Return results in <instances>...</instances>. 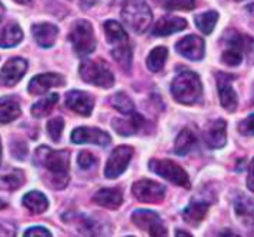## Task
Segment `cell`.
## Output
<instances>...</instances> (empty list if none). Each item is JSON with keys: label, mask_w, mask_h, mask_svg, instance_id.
<instances>
[{"label": "cell", "mask_w": 254, "mask_h": 237, "mask_svg": "<svg viewBox=\"0 0 254 237\" xmlns=\"http://www.w3.org/2000/svg\"><path fill=\"white\" fill-rule=\"evenodd\" d=\"M69 151H54L48 146H39L35 152V163L51 173V187L62 190L69 182Z\"/></svg>", "instance_id": "1"}, {"label": "cell", "mask_w": 254, "mask_h": 237, "mask_svg": "<svg viewBox=\"0 0 254 237\" xmlns=\"http://www.w3.org/2000/svg\"><path fill=\"white\" fill-rule=\"evenodd\" d=\"M174 98L181 104H194L202 97V82L197 73L186 70L175 76L171 84Z\"/></svg>", "instance_id": "2"}, {"label": "cell", "mask_w": 254, "mask_h": 237, "mask_svg": "<svg viewBox=\"0 0 254 237\" xmlns=\"http://www.w3.org/2000/svg\"><path fill=\"white\" fill-rule=\"evenodd\" d=\"M121 20L132 32L141 35L153 23V12L145 0H126L121 9Z\"/></svg>", "instance_id": "3"}, {"label": "cell", "mask_w": 254, "mask_h": 237, "mask_svg": "<svg viewBox=\"0 0 254 237\" xmlns=\"http://www.w3.org/2000/svg\"><path fill=\"white\" fill-rule=\"evenodd\" d=\"M79 76L87 84L102 87V88H111L115 82L114 73L111 72L106 61H103L102 58L84 60L79 64Z\"/></svg>", "instance_id": "4"}, {"label": "cell", "mask_w": 254, "mask_h": 237, "mask_svg": "<svg viewBox=\"0 0 254 237\" xmlns=\"http://www.w3.org/2000/svg\"><path fill=\"white\" fill-rule=\"evenodd\" d=\"M69 41L75 49V52L81 57L90 55L96 49V38L94 30L90 21L78 20L69 33Z\"/></svg>", "instance_id": "5"}, {"label": "cell", "mask_w": 254, "mask_h": 237, "mask_svg": "<svg viewBox=\"0 0 254 237\" xmlns=\"http://www.w3.org/2000/svg\"><path fill=\"white\" fill-rule=\"evenodd\" d=\"M148 167L153 173L162 176L163 179L183 187V188H190V178L187 175V172L172 160H150Z\"/></svg>", "instance_id": "6"}, {"label": "cell", "mask_w": 254, "mask_h": 237, "mask_svg": "<svg viewBox=\"0 0 254 237\" xmlns=\"http://www.w3.org/2000/svg\"><path fill=\"white\" fill-rule=\"evenodd\" d=\"M223 41L226 44V49L223 51V55H221L223 63L227 66H232V67L241 64L242 51H245V48H247L248 36H242L236 30H229V32H226Z\"/></svg>", "instance_id": "7"}, {"label": "cell", "mask_w": 254, "mask_h": 237, "mask_svg": "<svg viewBox=\"0 0 254 237\" xmlns=\"http://www.w3.org/2000/svg\"><path fill=\"white\" fill-rule=\"evenodd\" d=\"M132 222L142 231H147L153 237H163L168 234V230L159 216V213L147 209H139L132 213Z\"/></svg>", "instance_id": "8"}, {"label": "cell", "mask_w": 254, "mask_h": 237, "mask_svg": "<svg viewBox=\"0 0 254 237\" xmlns=\"http://www.w3.org/2000/svg\"><path fill=\"white\" fill-rule=\"evenodd\" d=\"M132 194L142 203H159L166 195V187L151 179H141L132 185Z\"/></svg>", "instance_id": "9"}, {"label": "cell", "mask_w": 254, "mask_h": 237, "mask_svg": "<svg viewBox=\"0 0 254 237\" xmlns=\"http://www.w3.org/2000/svg\"><path fill=\"white\" fill-rule=\"evenodd\" d=\"M133 157V148L132 146H118L112 151L109 155V160L105 167V176L108 179H117L121 173L129 166L130 160Z\"/></svg>", "instance_id": "10"}, {"label": "cell", "mask_w": 254, "mask_h": 237, "mask_svg": "<svg viewBox=\"0 0 254 237\" xmlns=\"http://www.w3.org/2000/svg\"><path fill=\"white\" fill-rule=\"evenodd\" d=\"M27 61L21 57L9 58L0 70V87L17 85L27 72Z\"/></svg>", "instance_id": "11"}, {"label": "cell", "mask_w": 254, "mask_h": 237, "mask_svg": "<svg viewBox=\"0 0 254 237\" xmlns=\"http://www.w3.org/2000/svg\"><path fill=\"white\" fill-rule=\"evenodd\" d=\"M235 75H229L224 72L217 73V85H218V95L220 103L227 112H235L238 107V97L232 87V81L235 79Z\"/></svg>", "instance_id": "12"}, {"label": "cell", "mask_w": 254, "mask_h": 237, "mask_svg": "<svg viewBox=\"0 0 254 237\" xmlns=\"http://www.w3.org/2000/svg\"><path fill=\"white\" fill-rule=\"evenodd\" d=\"M70 141L76 145L82 143H93L99 146H108L111 143V136L100 130V129H93V127H78L72 132Z\"/></svg>", "instance_id": "13"}, {"label": "cell", "mask_w": 254, "mask_h": 237, "mask_svg": "<svg viewBox=\"0 0 254 237\" xmlns=\"http://www.w3.org/2000/svg\"><path fill=\"white\" fill-rule=\"evenodd\" d=\"M226 129H227V124L223 118L211 121L203 130V141L206 146L211 149H221L227 142Z\"/></svg>", "instance_id": "14"}, {"label": "cell", "mask_w": 254, "mask_h": 237, "mask_svg": "<svg viewBox=\"0 0 254 237\" xmlns=\"http://www.w3.org/2000/svg\"><path fill=\"white\" fill-rule=\"evenodd\" d=\"M175 48L183 57L191 61H200L205 57V41L194 35H189L178 41Z\"/></svg>", "instance_id": "15"}, {"label": "cell", "mask_w": 254, "mask_h": 237, "mask_svg": "<svg viewBox=\"0 0 254 237\" xmlns=\"http://www.w3.org/2000/svg\"><path fill=\"white\" fill-rule=\"evenodd\" d=\"M66 106L78 115L90 116L94 107V97L85 91L72 90L66 94Z\"/></svg>", "instance_id": "16"}, {"label": "cell", "mask_w": 254, "mask_h": 237, "mask_svg": "<svg viewBox=\"0 0 254 237\" xmlns=\"http://www.w3.org/2000/svg\"><path fill=\"white\" fill-rule=\"evenodd\" d=\"M62 85H64V78L60 73H42V75H36L30 81L29 93L33 95H41L45 94L48 90Z\"/></svg>", "instance_id": "17"}, {"label": "cell", "mask_w": 254, "mask_h": 237, "mask_svg": "<svg viewBox=\"0 0 254 237\" xmlns=\"http://www.w3.org/2000/svg\"><path fill=\"white\" fill-rule=\"evenodd\" d=\"M145 124V120L142 118V115L139 113H130L127 115V118L124 120H120V118H114L112 120V129L120 135V136H132L135 133H138Z\"/></svg>", "instance_id": "18"}, {"label": "cell", "mask_w": 254, "mask_h": 237, "mask_svg": "<svg viewBox=\"0 0 254 237\" xmlns=\"http://www.w3.org/2000/svg\"><path fill=\"white\" fill-rule=\"evenodd\" d=\"M32 35L36 41V44L42 48H51L56 44L57 35H59V27L50 23H41L35 24L32 27Z\"/></svg>", "instance_id": "19"}, {"label": "cell", "mask_w": 254, "mask_h": 237, "mask_svg": "<svg viewBox=\"0 0 254 237\" xmlns=\"http://www.w3.org/2000/svg\"><path fill=\"white\" fill-rule=\"evenodd\" d=\"M186 27H187V21L181 17H163L156 23L153 29V36H157V38L169 36V35L184 30Z\"/></svg>", "instance_id": "20"}, {"label": "cell", "mask_w": 254, "mask_h": 237, "mask_svg": "<svg viewBox=\"0 0 254 237\" xmlns=\"http://www.w3.org/2000/svg\"><path fill=\"white\" fill-rule=\"evenodd\" d=\"M93 201L106 209H118L123 203V192L118 188H102L93 195Z\"/></svg>", "instance_id": "21"}, {"label": "cell", "mask_w": 254, "mask_h": 237, "mask_svg": "<svg viewBox=\"0 0 254 237\" xmlns=\"http://www.w3.org/2000/svg\"><path fill=\"white\" fill-rule=\"evenodd\" d=\"M235 213L244 225H254V200L248 195H238L235 200Z\"/></svg>", "instance_id": "22"}, {"label": "cell", "mask_w": 254, "mask_h": 237, "mask_svg": "<svg viewBox=\"0 0 254 237\" xmlns=\"http://www.w3.org/2000/svg\"><path fill=\"white\" fill-rule=\"evenodd\" d=\"M23 41V30L14 21L0 27V48H14Z\"/></svg>", "instance_id": "23"}, {"label": "cell", "mask_w": 254, "mask_h": 237, "mask_svg": "<svg viewBox=\"0 0 254 237\" xmlns=\"http://www.w3.org/2000/svg\"><path fill=\"white\" fill-rule=\"evenodd\" d=\"M209 209V204L208 203H203V201H194L191 204H189L184 210H183V218L187 224L190 225H199L205 216H206V212Z\"/></svg>", "instance_id": "24"}, {"label": "cell", "mask_w": 254, "mask_h": 237, "mask_svg": "<svg viewBox=\"0 0 254 237\" xmlns=\"http://www.w3.org/2000/svg\"><path fill=\"white\" fill-rule=\"evenodd\" d=\"M105 33H106V39L111 45H124V44H129V36H127L126 30L123 29V26L114 20H109L103 24Z\"/></svg>", "instance_id": "25"}, {"label": "cell", "mask_w": 254, "mask_h": 237, "mask_svg": "<svg viewBox=\"0 0 254 237\" xmlns=\"http://www.w3.org/2000/svg\"><path fill=\"white\" fill-rule=\"evenodd\" d=\"M26 176L23 170L18 169H9L5 173H0V188L6 191H15L20 187L24 185Z\"/></svg>", "instance_id": "26"}, {"label": "cell", "mask_w": 254, "mask_h": 237, "mask_svg": "<svg viewBox=\"0 0 254 237\" xmlns=\"http://www.w3.org/2000/svg\"><path fill=\"white\" fill-rule=\"evenodd\" d=\"M23 206L32 213H44L48 209V198L39 191H30L23 197Z\"/></svg>", "instance_id": "27"}, {"label": "cell", "mask_w": 254, "mask_h": 237, "mask_svg": "<svg viewBox=\"0 0 254 237\" xmlns=\"http://www.w3.org/2000/svg\"><path fill=\"white\" fill-rule=\"evenodd\" d=\"M196 145V136L194 133L190 130V129H184L181 130V133L177 136L175 139V146H174V151L177 155H187Z\"/></svg>", "instance_id": "28"}, {"label": "cell", "mask_w": 254, "mask_h": 237, "mask_svg": "<svg viewBox=\"0 0 254 237\" xmlns=\"http://www.w3.org/2000/svg\"><path fill=\"white\" fill-rule=\"evenodd\" d=\"M21 115V107L17 100H2L0 101V124H9Z\"/></svg>", "instance_id": "29"}, {"label": "cell", "mask_w": 254, "mask_h": 237, "mask_svg": "<svg viewBox=\"0 0 254 237\" xmlns=\"http://www.w3.org/2000/svg\"><path fill=\"white\" fill-rule=\"evenodd\" d=\"M168 57H169L168 49H166L165 47H157V48H154V49L148 54V57H147V67H148L151 72L157 73V72H160V70L165 67Z\"/></svg>", "instance_id": "30"}, {"label": "cell", "mask_w": 254, "mask_h": 237, "mask_svg": "<svg viewBox=\"0 0 254 237\" xmlns=\"http://www.w3.org/2000/svg\"><path fill=\"white\" fill-rule=\"evenodd\" d=\"M57 101H59V94H50V95L41 98L39 101H36L32 106V115L35 118L47 116L54 109V106L57 104Z\"/></svg>", "instance_id": "31"}, {"label": "cell", "mask_w": 254, "mask_h": 237, "mask_svg": "<svg viewBox=\"0 0 254 237\" xmlns=\"http://www.w3.org/2000/svg\"><path fill=\"white\" fill-rule=\"evenodd\" d=\"M109 101H111V106L114 109H117L118 112H121L123 115H130L135 112V104H133L132 98L126 93H121V91L115 93Z\"/></svg>", "instance_id": "32"}, {"label": "cell", "mask_w": 254, "mask_h": 237, "mask_svg": "<svg viewBox=\"0 0 254 237\" xmlns=\"http://www.w3.org/2000/svg\"><path fill=\"white\" fill-rule=\"evenodd\" d=\"M111 54H112L114 60L121 66V69H124L126 72L130 70V66H132V48H130L129 44L115 47Z\"/></svg>", "instance_id": "33"}, {"label": "cell", "mask_w": 254, "mask_h": 237, "mask_svg": "<svg viewBox=\"0 0 254 237\" xmlns=\"http://www.w3.org/2000/svg\"><path fill=\"white\" fill-rule=\"evenodd\" d=\"M217 21H218V14L215 11H208V12H203V14H199L194 17V23H196L197 29L203 35H211Z\"/></svg>", "instance_id": "34"}, {"label": "cell", "mask_w": 254, "mask_h": 237, "mask_svg": "<svg viewBox=\"0 0 254 237\" xmlns=\"http://www.w3.org/2000/svg\"><path fill=\"white\" fill-rule=\"evenodd\" d=\"M162 8L169 11H191L196 8V0H157Z\"/></svg>", "instance_id": "35"}, {"label": "cell", "mask_w": 254, "mask_h": 237, "mask_svg": "<svg viewBox=\"0 0 254 237\" xmlns=\"http://www.w3.org/2000/svg\"><path fill=\"white\" fill-rule=\"evenodd\" d=\"M63 129H64V121H63V118H62V116L53 118V120H50L48 124H47V132H48L50 138H51L54 142H59V141H60Z\"/></svg>", "instance_id": "36"}, {"label": "cell", "mask_w": 254, "mask_h": 237, "mask_svg": "<svg viewBox=\"0 0 254 237\" xmlns=\"http://www.w3.org/2000/svg\"><path fill=\"white\" fill-rule=\"evenodd\" d=\"M97 164V158L91 154V152H88V151H81L79 154H78V166L81 167V169H91V167H94Z\"/></svg>", "instance_id": "37"}, {"label": "cell", "mask_w": 254, "mask_h": 237, "mask_svg": "<svg viewBox=\"0 0 254 237\" xmlns=\"http://www.w3.org/2000/svg\"><path fill=\"white\" fill-rule=\"evenodd\" d=\"M11 152L17 160H24L27 157V145L24 142H12Z\"/></svg>", "instance_id": "38"}, {"label": "cell", "mask_w": 254, "mask_h": 237, "mask_svg": "<svg viewBox=\"0 0 254 237\" xmlns=\"http://www.w3.org/2000/svg\"><path fill=\"white\" fill-rule=\"evenodd\" d=\"M24 236L26 237H30V236H42V237L45 236V237H51L53 234L45 227H32V228H29V230L24 231Z\"/></svg>", "instance_id": "39"}, {"label": "cell", "mask_w": 254, "mask_h": 237, "mask_svg": "<svg viewBox=\"0 0 254 237\" xmlns=\"http://www.w3.org/2000/svg\"><path fill=\"white\" fill-rule=\"evenodd\" d=\"M239 130H242L245 135H254V113L250 115L247 120L239 126Z\"/></svg>", "instance_id": "40"}, {"label": "cell", "mask_w": 254, "mask_h": 237, "mask_svg": "<svg viewBox=\"0 0 254 237\" xmlns=\"http://www.w3.org/2000/svg\"><path fill=\"white\" fill-rule=\"evenodd\" d=\"M247 187L250 191L254 192V158L250 164V169H248V178H247Z\"/></svg>", "instance_id": "41"}, {"label": "cell", "mask_w": 254, "mask_h": 237, "mask_svg": "<svg viewBox=\"0 0 254 237\" xmlns=\"http://www.w3.org/2000/svg\"><path fill=\"white\" fill-rule=\"evenodd\" d=\"M245 51L248 52L250 60H251V61H254V39H253V38H250V39H248V44H247Z\"/></svg>", "instance_id": "42"}, {"label": "cell", "mask_w": 254, "mask_h": 237, "mask_svg": "<svg viewBox=\"0 0 254 237\" xmlns=\"http://www.w3.org/2000/svg\"><path fill=\"white\" fill-rule=\"evenodd\" d=\"M81 2H82L85 6H93V5L97 2V0H81Z\"/></svg>", "instance_id": "43"}, {"label": "cell", "mask_w": 254, "mask_h": 237, "mask_svg": "<svg viewBox=\"0 0 254 237\" xmlns=\"http://www.w3.org/2000/svg\"><path fill=\"white\" fill-rule=\"evenodd\" d=\"M175 236H178V237H180V236H186V237H190L191 234H190V233H187V231H177V233H175Z\"/></svg>", "instance_id": "44"}, {"label": "cell", "mask_w": 254, "mask_h": 237, "mask_svg": "<svg viewBox=\"0 0 254 237\" xmlns=\"http://www.w3.org/2000/svg\"><path fill=\"white\" fill-rule=\"evenodd\" d=\"M247 11H248L251 15H254V3H250V5H247Z\"/></svg>", "instance_id": "45"}, {"label": "cell", "mask_w": 254, "mask_h": 237, "mask_svg": "<svg viewBox=\"0 0 254 237\" xmlns=\"http://www.w3.org/2000/svg\"><path fill=\"white\" fill-rule=\"evenodd\" d=\"M17 3H20V5H29L32 0H15Z\"/></svg>", "instance_id": "46"}, {"label": "cell", "mask_w": 254, "mask_h": 237, "mask_svg": "<svg viewBox=\"0 0 254 237\" xmlns=\"http://www.w3.org/2000/svg\"><path fill=\"white\" fill-rule=\"evenodd\" d=\"M6 206H8V203H6L5 200L0 198V210H2V209H6Z\"/></svg>", "instance_id": "47"}, {"label": "cell", "mask_w": 254, "mask_h": 237, "mask_svg": "<svg viewBox=\"0 0 254 237\" xmlns=\"http://www.w3.org/2000/svg\"><path fill=\"white\" fill-rule=\"evenodd\" d=\"M3 14H5V6H3L2 3H0V18L3 17Z\"/></svg>", "instance_id": "48"}, {"label": "cell", "mask_w": 254, "mask_h": 237, "mask_svg": "<svg viewBox=\"0 0 254 237\" xmlns=\"http://www.w3.org/2000/svg\"><path fill=\"white\" fill-rule=\"evenodd\" d=\"M0 163H2V142H0Z\"/></svg>", "instance_id": "49"}, {"label": "cell", "mask_w": 254, "mask_h": 237, "mask_svg": "<svg viewBox=\"0 0 254 237\" xmlns=\"http://www.w3.org/2000/svg\"><path fill=\"white\" fill-rule=\"evenodd\" d=\"M236 2H242V0H236Z\"/></svg>", "instance_id": "50"}]
</instances>
